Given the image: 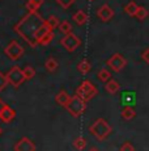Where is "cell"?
Segmentation results:
<instances>
[{
  "mask_svg": "<svg viewBox=\"0 0 149 151\" xmlns=\"http://www.w3.org/2000/svg\"><path fill=\"white\" fill-rule=\"evenodd\" d=\"M46 22L41 17L38 12H28L26 16H24L15 25V32L24 40L31 47H35L38 45L37 41V33L39 28Z\"/></svg>",
  "mask_w": 149,
  "mask_h": 151,
  "instance_id": "1",
  "label": "cell"
},
{
  "mask_svg": "<svg viewBox=\"0 0 149 151\" xmlns=\"http://www.w3.org/2000/svg\"><path fill=\"white\" fill-rule=\"evenodd\" d=\"M89 132L92 133V135H94L97 139H101L102 141V139L107 138L109 135L111 134V126L106 122L104 118H98V120H96V122L89 127Z\"/></svg>",
  "mask_w": 149,
  "mask_h": 151,
  "instance_id": "2",
  "label": "cell"
},
{
  "mask_svg": "<svg viewBox=\"0 0 149 151\" xmlns=\"http://www.w3.org/2000/svg\"><path fill=\"white\" fill-rule=\"evenodd\" d=\"M85 103H87V101H84L80 96L74 95V96L71 97L70 103L67 104L65 109H67L73 117H79V116H81L82 113H84L85 108H87V104Z\"/></svg>",
  "mask_w": 149,
  "mask_h": 151,
  "instance_id": "3",
  "label": "cell"
},
{
  "mask_svg": "<svg viewBox=\"0 0 149 151\" xmlns=\"http://www.w3.org/2000/svg\"><path fill=\"white\" fill-rule=\"evenodd\" d=\"M97 92L98 91H97L96 86H94L92 82H89V80H85V82H82L81 86L77 88L76 95L81 97L84 101H89V100H92V99L96 96Z\"/></svg>",
  "mask_w": 149,
  "mask_h": 151,
  "instance_id": "4",
  "label": "cell"
},
{
  "mask_svg": "<svg viewBox=\"0 0 149 151\" xmlns=\"http://www.w3.org/2000/svg\"><path fill=\"white\" fill-rule=\"evenodd\" d=\"M7 79H8V83L12 84L13 87H18L20 84L24 83V80H26L25 79V75H24V70L17 67V66L12 67L8 71Z\"/></svg>",
  "mask_w": 149,
  "mask_h": 151,
  "instance_id": "5",
  "label": "cell"
},
{
  "mask_svg": "<svg viewBox=\"0 0 149 151\" xmlns=\"http://www.w3.org/2000/svg\"><path fill=\"white\" fill-rule=\"evenodd\" d=\"M60 43H62L63 47H64L67 51L73 53V51L81 45V40H80L76 34L70 33V34H64V37L60 40Z\"/></svg>",
  "mask_w": 149,
  "mask_h": 151,
  "instance_id": "6",
  "label": "cell"
},
{
  "mask_svg": "<svg viewBox=\"0 0 149 151\" xmlns=\"http://www.w3.org/2000/svg\"><path fill=\"white\" fill-rule=\"evenodd\" d=\"M4 53L9 59L18 60L24 55V47L17 41H12L11 43H8V46L4 49Z\"/></svg>",
  "mask_w": 149,
  "mask_h": 151,
  "instance_id": "7",
  "label": "cell"
},
{
  "mask_svg": "<svg viewBox=\"0 0 149 151\" xmlns=\"http://www.w3.org/2000/svg\"><path fill=\"white\" fill-rule=\"evenodd\" d=\"M126 65H127V60L120 54H114L113 57L107 60V66L113 70L114 72H120L126 67Z\"/></svg>",
  "mask_w": 149,
  "mask_h": 151,
  "instance_id": "8",
  "label": "cell"
},
{
  "mask_svg": "<svg viewBox=\"0 0 149 151\" xmlns=\"http://www.w3.org/2000/svg\"><path fill=\"white\" fill-rule=\"evenodd\" d=\"M97 16H98V19L101 20V21L107 22L114 17V11L109 4H104L98 8V11H97Z\"/></svg>",
  "mask_w": 149,
  "mask_h": 151,
  "instance_id": "9",
  "label": "cell"
},
{
  "mask_svg": "<svg viewBox=\"0 0 149 151\" xmlns=\"http://www.w3.org/2000/svg\"><path fill=\"white\" fill-rule=\"evenodd\" d=\"M15 151H35V145L29 138L24 137L15 145Z\"/></svg>",
  "mask_w": 149,
  "mask_h": 151,
  "instance_id": "10",
  "label": "cell"
},
{
  "mask_svg": "<svg viewBox=\"0 0 149 151\" xmlns=\"http://www.w3.org/2000/svg\"><path fill=\"white\" fill-rule=\"evenodd\" d=\"M15 117H16V112L11 108V106L5 105L4 109H3V112H1V114H0V120H1L3 122L8 124V122H11Z\"/></svg>",
  "mask_w": 149,
  "mask_h": 151,
  "instance_id": "11",
  "label": "cell"
},
{
  "mask_svg": "<svg viewBox=\"0 0 149 151\" xmlns=\"http://www.w3.org/2000/svg\"><path fill=\"white\" fill-rule=\"evenodd\" d=\"M70 100H71V96L67 93L65 91H60L59 93H56V96H55V101H56V104H59V105H62V106H67V104L70 103Z\"/></svg>",
  "mask_w": 149,
  "mask_h": 151,
  "instance_id": "12",
  "label": "cell"
},
{
  "mask_svg": "<svg viewBox=\"0 0 149 151\" xmlns=\"http://www.w3.org/2000/svg\"><path fill=\"white\" fill-rule=\"evenodd\" d=\"M72 19L77 25H85L88 22V14L85 13L84 11H77L72 16Z\"/></svg>",
  "mask_w": 149,
  "mask_h": 151,
  "instance_id": "13",
  "label": "cell"
},
{
  "mask_svg": "<svg viewBox=\"0 0 149 151\" xmlns=\"http://www.w3.org/2000/svg\"><path fill=\"white\" fill-rule=\"evenodd\" d=\"M120 89V84L114 79H110L107 83H106V92L110 95H115L118 93V91Z\"/></svg>",
  "mask_w": 149,
  "mask_h": 151,
  "instance_id": "14",
  "label": "cell"
},
{
  "mask_svg": "<svg viewBox=\"0 0 149 151\" xmlns=\"http://www.w3.org/2000/svg\"><path fill=\"white\" fill-rule=\"evenodd\" d=\"M45 0H28L26 3V8L29 12H37L39 8L42 7Z\"/></svg>",
  "mask_w": 149,
  "mask_h": 151,
  "instance_id": "15",
  "label": "cell"
},
{
  "mask_svg": "<svg viewBox=\"0 0 149 151\" xmlns=\"http://www.w3.org/2000/svg\"><path fill=\"white\" fill-rule=\"evenodd\" d=\"M135 116H136V112H135V109L132 108V106L127 105L126 108L122 109V117L124 118V120L131 121V120H133L135 118Z\"/></svg>",
  "mask_w": 149,
  "mask_h": 151,
  "instance_id": "16",
  "label": "cell"
},
{
  "mask_svg": "<svg viewBox=\"0 0 149 151\" xmlns=\"http://www.w3.org/2000/svg\"><path fill=\"white\" fill-rule=\"evenodd\" d=\"M58 66H59V63L55 58H48V59L45 62V67L48 72H54L56 68H58Z\"/></svg>",
  "mask_w": 149,
  "mask_h": 151,
  "instance_id": "17",
  "label": "cell"
},
{
  "mask_svg": "<svg viewBox=\"0 0 149 151\" xmlns=\"http://www.w3.org/2000/svg\"><path fill=\"white\" fill-rule=\"evenodd\" d=\"M148 14H149V12H148L147 8L143 7V5H139V8H137V12H136V14H135V17H136L139 21H144V20L148 17Z\"/></svg>",
  "mask_w": 149,
  "mask_h": 151,
  "instance_id": "18",
  "label": "cell"
},
{
  "mask_svg": "<svg viewBox=\"0 0 149 151\" xmlns=\"http://www.w3.org/2000/svg\"><path fill=\"white\" fill-rule=\"evenodd\" d=\"M97 78H98V80H101L102 83H107L109 80L111 79V74L109 72V70L106 68H102L98 71V74H97Z\"/></svg>",
  "mask_w": 149,
  "mask_h": 151,
  "instance_id": "19",
  "label": "cell"
},
{
  "mask_svg": "<svg viewBox=\"0 0 149 151\" xmlns=\"http://www.w3.org/2000/svg\"><path fill=\"white\" fill-rule=\"evenodd\" d=\"M90 63H89V60L88 59H84V60H81V62L79 63V65H77V70H79L80 72H81V74H88V72L90 71Z\"/></svg>",
  "mask_w": 149,
  "mask_h": 151,
  "instance_id": "20",
  "label": "cell"
},
{
  "mask_svg": "<svg viewBox=\"0 0 149 151\" xmlns=\"http://www.w3.org/2000/svg\"><path fill=\"white\" fill-rule=\"evenodd\" d=\"M137 8H139V5H137L136 3H135V1H130L124 7V12L127 14H130V16H135L136 12H137Z\"/></svg>",
  "mask_w": 149,
  "mask_h": 151,
  "instance_id": "21",
  "label": "cell"
},
{
  "mask_svg": "<svg viewBox=\"0 0 149 151\" xmlns=\"http://www.w3.org/2000/svg\"><path fill=\"white\" fill-rule=\"evenodd\" d=\"M46 24H47V27L50 28L51 30H54L55 28H59L60 21H59V19L56 16H50L47 20H46Z\"/></svg>",
  "mask_w": 149,
  "mask_h": 151,
  "instance_id": "22",
  "label": "cell"
},
{
  "mask_svg": "<svg viewBox=\"0 0 149 151\" xmlns=\"http://www.w3.org/2000/svg\"><path fill=\"white\" fill-rule=\"evenodd\" d=\"M54 40V33H53V30H50V32H47V33L45 34L43 37H42L41 40L38 41V45H48L51 41Z\"/></svg>",
  "mask_w": 149,
  "mask_h": 151,
  "instance_id": "23",
  "label": "cell"
},
{
  "mask_svg": "<svg viewBox=\"0 0 149 151\" xmlns=\"http://www.w3.org/2000/svg\"><path fill=\"white\" fill-rule=\"evenodd\" d=\"M73 146H74V149H76V150L81 151L82 149H85V146H87V139L82 138V137L76 138L73 141Z\"/></svg>",
  "mask_w": 149,
  "mask_h": 151,
  "instance_id": "24",
  "label": "cell"
},
{
  "mask_svg": "<svg viewBox=\"0 0 149 151\" xmlns=\"http://www.w3.org/2000/svg\"><path fill=\"white\" fill-rule=\"evenodd\" d=\"M59 30L63 34H70V33H72V25L68 21H62L59 25Z\"/></svg>",
  "mask_w": 149,
  "mask_h": 151,
  "instance_id": "25",
  "label": "cell"
},
{
  "mask_svg": "<svg viewBox=\"0 0 149 151\" xmlns=\"http://www.w3.org/2000/svg\"><path fill=\"white\" fill-rule=\"evenodd\" d=\"M123 103L126 104V105H132L135 103V93L133 92H126L124 96H123Z\"/></svg>",
  "mask_w": 149,
  "mask_h": 151,
  "instance_id": "26",
  "label": "cell"
},
{
  "mask_svg": "<svg viewBox=\"0 0 149 151\" xmlns=\"http://www.w3.org/2000/svg\"><path fill=\"white\" fill-rule=\"evenodd\" d=\"M22 70H24V75H25V79L26 80H30L35 76V70L31 67V66H26V67Z\"/></svg>",
  "mask_w": 149,
  "mask_h": 151,
  "instance_id": "27",
  "label": "cell"
},
{
  "mask_svg": "<svg viewBox=\"0 0 149 151\" xmlns=\"http://www.w3.org/2000/svg\"><path fill=\"white\" fill-rule=\"evenodd\" d=\"M56 3H58L63 9H68V8H71V5L74 3V0H56Z\"/></svg>",
  "mask_w": 149,
  "mask_h": 151,
  "instance_id": "28",
  "label": "cell"
},
{
  "mask_svg": "<svg viewBox=\"0 0 149 151\" xmlns=\"http://www.w3.org/2000/svg\"><path fill=\"white\" fill-rule=\"evenodd\" d=\"M7 84H8L7 75H4L3 72H0V91H3V89L7 87Z\"/></svg>",
  "mask_w": 149,
  "mask_h": 151,
  "instance_id": "29",
  "label": "cell"
},
{
  "mask_svg": "<svg viewBox=\"0 0 149 151\" xmlns=\"http://www.w3.org/2000/svg\"><path fill=\"white\" fill-rule=\"evenodd\" d=\"M120 151H135V147L131 142H124V143L120 146Z\"/></svg>",
  "mask_w": 149,
  "mask_h": 151,
  "instance_id": "30",
  "label": "cell"
},
{
  "mask_svg": "<svg viewBox=\"0 0 149 151\" xmlns=\"http://www.w3.org/2000/svg\"><path fill=\"white\" fill-rule=\"evenodd\" d=\"M141 58H143V60H144V62H147L149 65V49H145V50L143 51Z\"/></svg>",
  "mask_w": 149,
  "mask_h": 151,
  "instance_id": "31",
  "label": "cell"
},
{
  "mask_svg": "<svg viewBox=\"0 0 149 151\" xmlns=\"http://www.w3.org/2000/svg\"><path fill=\"white\" fill-rule=\"evenodd\" d=\"M5 105H7V104H4V103H3V100L0 99V114H1V112H3V109H4Z\"/></svg>",
  "mask_w": 149,
  "mask_h": 151,
  "instance_id": "32",
  "label": "cell"
},
{
  "mask_svg": "<svg viewBox=\"0 0 149 151\" xmlns=\"http://www.w3.org/2000/svg\"><path fill=\"white\" fill-rule=\"evenodd\" d=\"M3 134V129H1V127H0V135H1Z\"/></svg>",
  "mask_w": 149,
  "mask_h": 151,
  "instance_id": "33",
  "label": "cell"
},
{
  "mask_svg": "<svg viewBox=\"0 0 149 151\" xmlns=\"http://www.w3.org/2000/svg\"><path fill=\"white\" fill-rule=\"evenodd\" d=\"M90 151H98V150H97V149H92Z\"/></svg>",
  "mask_w": 149,
  "mask_h": 151,
  "instance_id": "34",
  "label": "cell"
}]
</instances>
